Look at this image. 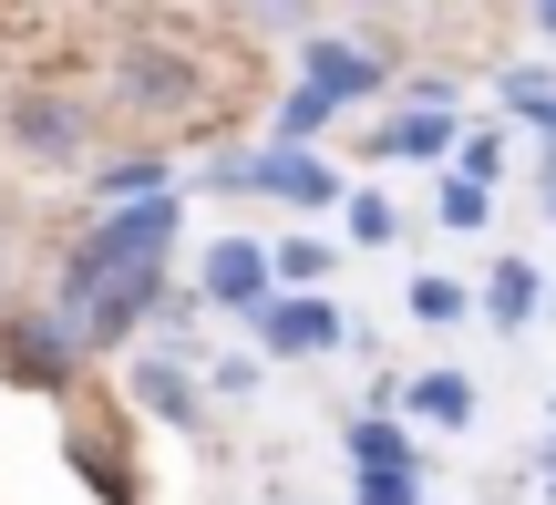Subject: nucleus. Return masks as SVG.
Instances as JSON below:
<instances>
[{"label": "nucleus", "instance_id": "obj_15", "mask_svg": "<svg viewBox=\"0 0 556 505\" xmlns=\"http://www.w3.org/2000/svg\"><path fill=\"white\" fill-rule=\"evenodd\" d=\"M505 103H516L526 124H546V135H556V83H546V73H516V83H505Z\"/></svg>", "mask_w": 556, "mask_h": 505}, {"label": "nucleus", "instance_id": "obj_1", "mask_svg": "<svg viewBox=\"0 0 556 505\" xmlns=\"http://www.w3.org/2000/svg\"><path fill=\"white\" fill-rule=\"evenodd\" d=\"M114 103H135V114H186V103H197V52L135 41V52L114 62Z\"/></svg>", "mask_w": 556, "mask_h": 505}, {"label": "nucleus", "instance_id": "obj_10", "mask_svg": "<svg viewBox=\"0 0 556 505\" xmlns=\"http://www.w3.org/2000/svg\"><path fill=\"white\" fill-rule=\"evenodd\" d=\"M443 144H454V114H443V103H422V114L381 124V155H443Z\"/></svg>", "mask_w": 556, "mask_h": 505}, {"label": "nucleus", "instance_id": "obj_20", "mask_svg": "<svg viewBox=\"0 0 556 505\" xmlns=\"http://www.w3.org/2000/svg\"><path fill=\"white\" fill-rule=\"evenodd\" d=\"M351 238H392V206H381V197H351Z\"/></svg>", "mask_w": 556, "mask_h": 505}, {"label": "nucleus", "instance_id": "obj_6", "mask_svg": "<svg viewBox=\"0 0 556 505\" xmlns=\"http://www.w3.org/2000/svg\"><path fill=\"white\" fill-rule=\"evenodd\" d=\"M206 300L258 310V300H268V248H258V238H217V248H206Z\"/></svg>", "mask_w": 556, "mask_h": 505}, {"label": "nucleus", "instance_id": "obj_7", "mask_svg": "<svg viewBox=\"0 0 556 505\" xmlns=\"http://www.w3.org/2000/svg\"><path fill=\"white\" fill-rule=\"evenodd\" d=\"M258 197H289V206H330L340 197V176L319 155H299V144H268L258 155Z\"/></svg>", "mask_w": 556, "mask_h": 505}, {"label": "nucleus", "instance_id": "obj_8", "mask_svg": "<svg viewBox=\"0 0 556 505\" xmlns=\"http://www.w3.org/2000/svg\"><path fill=\"white\" fill-rule=\"evenodd\" d=\"M135 403L155 413V424H197V403H206V392H197V371H176V362H144V371H135Z\"/></svg>", "mask_w": 556, "mask_h": 505}, {"label": "nucleus", "instance_id": "obj_23", "mask_svg": "<svg viewBox=\"0 0 556 505\" xmlns=\"http://www.w3.org/2000/svg\"><path fill=\"white\" fill-rule=\"evenodd\" d=\"M0 248H11V217H0Z\"/></svg>", "mask_w": 556, "mask_h": 505}, {"label": "nucleus", "instance_id": "obj_22", "mask_svg": "<svg viewBox=\"0 0 556 505\" xmlns=\"http://www.w3.org/2000/svg\"><path fill=\"white\" fill-rule=\"evenodd\" d=\"M351 11H392V0H351Z\"/></svg>", "mask_w": 556, "mask_h": 505}, {"label": "nucleus", "instance_id": "obj_18", "mask_svg": "<svg viewBox=\"0 0 556 505\" xmlns=\"http://www.w3.org/2000/svg\"><path fill=\"white\" fill-rule=\"evenodd\" d=\"M361 505H413V465H361Z\"/></svg>", "mask_w": 556, "mask_h": 505}, {"label": "nucleus", "instance_id": "obj_3", "mask_svg": "<svg viewBox=\"0 0 556 505\" xmlns=\"http://www.w3.org/2000/svg\"><path fill=\"white\" fill-rule=\"evenodd\" d=\"M248 320H258V341L278 351V362H309V351H330V341H340V310H330V300H309V289H299V300H258Z\"/></svg>", "mask_w": 556, "mask_h": 505}, {"label": "nucleus", "instance_id": "obj_17", "mask_svg": "<svg viewBox=\"0 0 556 505\" xmlns=\"http://www.w3.org/2000/svg\"><path fill=\"white\" fill-rule=\"evenodd\" d=\"M413 320H433V330L464 320V289H454V279H413Z\"/></svg>", "mask_w": 556, "mask_h": 505}, {"label": "nucleus", "instance_id": "obj_5", "mask_svg": "<svg viewBox=\"0 0 556 505\" xmlns=\"http://www.w3.org/2000/svg\"><path fill=\"white\" fill-rule=\"evenodd\" d=\"M299 83H309V93H319V103L340 114V103L381 93V62L361 52V41H309V73H299Z\"/></svg>", "mask_w": 556, "mask_h": 505}, {"label": "nucleus", "instance_id": "obj_12", "mask_svg": "<svg viewBox=\"0 0 556 505\" xmlns=\"http://www.w3.org/2000/svg\"><path fill=\"white\" fill-rule=\"evenodd\" d=\"M484 310H495L505 330H526V310H536V268H526V258H505V268H495V289H484Z\"/></svg>", "mask_w": 556, "mask_h": 505}, {"label": "nucleus", "instance_id": "obj_13", "mask_svg": "<svg viewBox=\"0 0 556 505\" xmlns=\"http://www.w3.org/2000/svg\"><path fill=\"white\" fill-rule=\"evenodd\" d=\"M268 258H278V279H289V289L330 279V248H319V238H289V248H268Z\"/></svg>", "mask_w": 556, "mask_h": 505}, {"label": "nucleus", "instance_id": "obj_21", "mask_svg": "<svg viewBox=\"0 0 556 505\" xmlns=\"http://www.w3.org/2000/svg\"><path fill=\"white\" fill-rule=\"evenodd\" d=\"M536 21H546V31H556V0H536Z\"/></svg>", "mask_w": 556, "mask_h": 505}, {"label": "nucleus", "instance_id": "obj_4", "mask_svg": "<svg viewBox=\"0 0 556 505\" xmlns=\"http://www.w3.org/2000/svg\"><path fill=\"white\" fill-rule=\"evenodd\" d=\"M83 135H93V114H83L73 93H21L11 103V144L21 155H83Z\"/></svg>", "mask_w": 556, "mask_h": 505}, {"label": "nucleus", "instance_id": "obj_16", "mask_svg": "<svg viewBox=\"0 0 556 505\" xmlns=\"http://www.w3.org/2000/svg\"><path fill=\"white\" fill-rule=\"evenodd\" d=\"M319 124H330V103H319L309 83H299V93L278 103V144H299V135H319Z\"/></svg>", "mask_w": 556, "mask_h": 505}, {"label": "nucleus", "instance_id": "obj_2", "mask_svg": "<svg viewBox=\"0 0 556 505\" xmlns=\"http://www.w3.org/2000/svg\"><path fill=\"white\" fill-rule=\"evenodd\" d=\"M0 371H11L21 392H62V371H73V330H62V320H11V330H0Z\"/></svg>", "mask_w": 556, "mask_h": 505}, {"label": "nucleus", "instance_id": "obj_19", "mask_svg": "<svg viewBox=\"0 0 556 505\" xmlns=\"http://www.w3.org/2000/svg\"><path fill=\"white\" fill-rule=\"evenodd\" d=\"M475 217H484V186L454 176V186H443V227H475Z\"/></svg>", "mask_w": 556, "mask_h": 505}, {"label": "nucleus", "instance_id": "obj_11", "mask_svg": "<svg viewBox=\"0 0 556 505\" xmlns=\"http://www.w3.org/2000/svg\"><path fill=\"white\" fill-rule=\"evenodd\" d=\"M93 186H103V206H135V197H165V165L155 155H124V165H103Z\"/></svg>", "mask_w": 556, "mask_h": 505}, {"label": "nucleus", "instance_id": "obj_9", "mask_svg": "<svg viewBox=\"0 0 556 505\" xmlns=\"http://www.w3.org/2000/svg\"><path fill=\"white\" fill-rule=\"evenodd\" d=\"M413 413L433 433H464V424H475V382H464V371H422V382H413Z\"/></svg>", "mask_w": 556, "mask_h": 505}, {"label": "nucleus", "instance_id": "obj_14", "mask_svg": "<svg viewBox=\"0 0 556 505\" xmlns=\"http://www.w3.org/2000/svg\"><path fill=\"white\" fill-rule=\"evenodd\" d=\"M351 465H413V454H402V433L371 413V424H351Z\"/></svg>", "mask_w": 556, "mask_h": 505}]
</instances>
